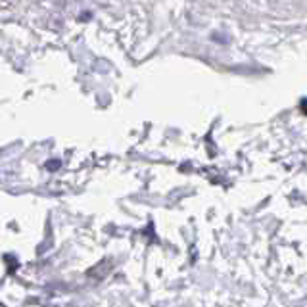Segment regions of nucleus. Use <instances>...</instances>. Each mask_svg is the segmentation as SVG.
Instances as JSON below:
<instances>
[]
</instances>
